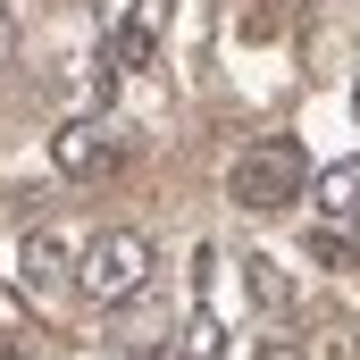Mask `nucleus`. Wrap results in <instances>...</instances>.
<instances>
[{
    "label": "nucleus",
    "mask_w": 360,
    "mask_h": 360,
    "mask_svg": "<svg viewBox=\"0 0 360 360\" xmlns=\"http://www.w3.org/2000/svg\"><path fill=\"white\" fill-rule=\"evenodd\" d=\"M226 193H235L252 218H276V210H293V201L310 193V151H302L293 134H260V143H243Z\"/></svg>",
    "instance_id": "nucleus-1"
},
{
    "label": "nucleus",
    "mask_w": 360,
    "mask_h": 360,
    "mask_svg": "<svg viewBox=\"0 0 360 360\" xmlns=\"http://www.w3.org/2000/svg\"><path fill=\"white\" fill-rule=\"evenodd\" d=\"M84 302H134L151 285V235L143 226H101L84 252H76V276H68Z\"/></svg>",
    "instance_id": "nucleus-2"
},
{
    "label": "nucleus",
    "mask_w": 360,
    "mask_h": 360,
    "mask_svg": "<svg viewBox=\"0 0 360 360\" xmlns=\"http://www.w3.org/2000/svg\"><path fill=\"white\" fill-rule=\"evenodd\" d=\"M109 151H117V134H109L101 117H68V126L51 134V168H59V176H92V168H109Z\"/></svg>",
    "instance_id": "nucleus-3"
},
{
    "label": "nucleus",
    "mask_w": 360,
    "mask_h": 360,
    "mask_svg": "<svg viewBox=\"0 0 360 360\" xmlns=\"http://www.w3.org/2000/svg\"><path fill=\"white\" fill-rule=\"evenodd\" d=\"M68 276H76V252H68V243H59L51 226L17 243V285H25V293H42V302H51V293H59Z\"/></svg>",
    "instance_id": "nucleus-4"
},
{
    "label": "nucleus",
    "mask_w": 360,
    "mask_h": 360,
    "mask_svg": "<svg viewBox=\"0 0 360 360\" xmlns=\"http://www.w3.org/2000/svg\"><path fill=\"white\" fill-rule=\"evenodd\" d=\"M310 193H319V218H327V226H360V160L319 168V176H310Z\"/></svg>",
    "instance_id": "nucleus-5"
},
{
    "label": "nucleus",
    "mask_w": 360,
    "mask_h": 360,
    "mask_svg": "<svg viewBox=\"0 0 360 360\" xmlns=\"http://www.w3.org/2000/svg\"><path fill=\"white\" fill-rule=\"evenodd\" d=\"M243 285H252V302H260L269 319H285V310H293V276H285V260H276V252H252V260H243Z\"/></svg>",
    "instance_id": "nucleus-6"
},
{
    "label": "nucleus",
    "mask_w": 360,
    "mask_h": 360,
    "mask_svg": "<svg viewBox=\"0 0 360 360\" xmlns=\"http://www.w3.org/2000/svg\"><path fill=\"white\" fill-rule=\"evenodd\" d=\"M293 17H302V0H260V8L243 17V42H276V34H293Z\"/></svg>",
    "instance_id": "nucleus-7"
},
{
    "label": "nucleus",
    "mask_w": 360,
    "mask_h": 360,
    "mask_svg": "<svg viewBox=\"0 0 360 360\" xmlns=\"http://www.w3.org/2000/svg\"><path fill=\"white\" fill-rule=\"evenodd\" d=\"M109 34H117V42H109L117 68H143V59H151V25H143V17H126V25H109Z\"/></svg>",
    "instance_id": "nucleus-8"
},
{
    "label": "nucleus",
    "mask_w": 360,
    "mask_h": 360,
    "mask_svg": "<svg viewBox=\"0 0 360 360\" xmlns=\"http://www.w3.org/2000/svg\"><path fill=\"white\" fill-rule=\"evenodd\" d=\"M310 269H352V235L344 226H310Z\"/></svg>",
    "instance_id": "nucleus-9"
},
{
    "label": "nucleus",
    "mask_w": 360,
    "mask_h": 360,
    "mask_svg": "<svg viewBox=\"0 0 360 360\" xmlns=\"http://www.w3.org/2000/svg\"><path fill=\"white\" fill-rule=\"evenodd\" d=\"M218 344H226V335H218V319H210V310H193V319H184V360H218Z\"/></svg>",
    "instance_id": "nucleus-10"
},
{
    "label": "nucleus",
    "mask_w": 360,
    "mask_h": 360,
    "mask_svg": "<svg viewBox=\"0 0 360 360\" xmlns=\"http://www.w3.org/2000/svg\"><path fill=\"white\" fill-rule=\"evenodd\" d=\"M8 59H17V17L0 8V68H8Z\"/></svg>",
    "instance_id": "nucleus-11"
},
{
    "label": "nucleus",
    "mask_w": 360,
    "mask_h": 360,
    "mask_svg": "<svg viewBox=\"0 0 360 360\" xmlns=\"http://www.w3.org/2000/svg\"><path fill=\"white\" fill-rule=\"evenodd\" d=\"M252 360H310V352H302V344H260Z\"/></svg>",
    "instance_id": "nucleus-12"
},
{
    "label": "nucleus",
    "mask_w": 360,
    "mask_h": 360,
    "mask_svg": "<svg viewBox=\"0 0 360 360\" xmlns=\"http://www.w3.org/2000/svg\"><path fill=\"white\" fill-rule=\"evenodd\" d=\"M134 17V0H101V25H126Z\"/></svg>",
    "instance_id": "nucleus-13"
}]
</instances>
